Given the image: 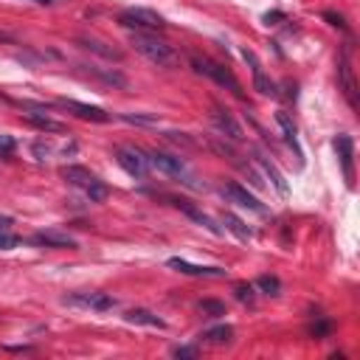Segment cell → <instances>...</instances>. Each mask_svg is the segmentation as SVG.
<instances>
[{
  "mask_svg": "<svg viewBox=\"0 0 360 360\" xmlns=\"http://www.w3.org/2000/svg\"><path fill=\"white\" fill-rule=\"evenodd\" d=\"M56 107H62V110H68V112H73L76 118H84V121H96V124L110 121V112L96 107V104H82V101H73V98H59Z\"/></svg>",
  "mask_w": 360,
  "mask_h": 360,
  "instance_id": "obj_7",
  "label": "cell"
},
{
  "mask_svg": "<svg viewBox=\"0 0 360 360\" xmlns=\"http://www.w3.org/2000/svg\"><path fill=\"white\" fill-rule=\"evenodd\" d=\"M338 84H340V90L346 93L352 110H357V84H354V70H352L349 48H343L340 56H338Z\"/></svg>",
  "mask_w": 360,
  "mask_h": 360,
  "instance_id": "obj_6",
  "label": "cell"
},
{
  "mask_svg": "<svg viewBox=\"0 0 360 360\" xmlns=\"http://www.w3.org/2000/svg\"><path fill=\"white\" fill-rule=\"evenodd\" d=\"M129 45H132L141 56H146L149 62H155V65H160V68H172V65L177 62V53L172 51V45H166V42H163V39H158L155 34L132 31Z\"/></svg>",
  "mask_w": 360,
  "mask_h": 360,
  "instance_id": "obj_1",
  "label": "cell"
},
{
  "mask_svg": "<svg viewBox=\"0 0 360 360\" xmlns=\"http://www.w3.org/2000/svg\"><path fill=\"white\" fill-rule=\"evenodd\" d=\"M309 332H312L315 338H326V335L332 332V323H329V321H318V323L309 326Z\"/></svg>",
  "mask_w": 360,
  "mask_h": 360,
  "instance_id": "obj_31",
  "label": "cell"
},
{
  "mask_svg": "<svg viewBox=\"0 0 360 360\" xmlns=\"http://www.w3.org/2000/svg\"><path fill=\"white\" fill-rule=\"evenodd\" d=\"M82 42V48H87V51H96V53H101V56H107V59H121L124 53L121 51H115V48H107V42H98V39H79Z\"/></svg>",
  "mask_w": 360,
  "mask_h": 360,
  "instance_id": "obj_23",
  "label": "cell"
},
{
  "mask_svg": "<svg viewBox=\"0 0 360 360\" xmlns=\"http://www.w3.org/2000/svg\"><path fill=\"white\" fill-rule=\"evenodd\" d=\"M166 264H169L172 270H177V273H186V276H205V278H225V276H228V270H225V267L191 264V262H186V259H180V256H172Z\"/></svg>",
  "mask_w": 360,
  "mask_h": 360,
  "instance_id": "obj_9",
  "label": "cell"
},
{
  "mask_svg": "<svg viewBox=\"0 0 360 360\" xmlns=\"http://www.w3.org/2000/svg\"><path fill=\"white\" fill-rule=\"evenodd\" d=\"M174 357H197V346H177Z\"/></svg>",
  "mask_w": 360,
  "mask_h": 360,
  "instance_id": "obj_34",
  "label": "cell"
},
{
  "mask_svg": "<svg viewBox=\"0 0 360 360\" xmlns=\"http://www.w3.org/2000/svg\"><path fill=\"white\" fill-rule=\"evenodd\" d=\"M17 245H20V239H17L8 228L0 225V250H11V248H17Z\"/></svg>",
  "mask_w": 360,
  "mask_h": 360,
  "instance_id": "obj_27",
  "label": "cell"
},
{
  "mask_svg": "<svg viewBox=\"0 0 360 360\" xmlns=\"http://www.w3.org/2000/svg\"><path fill=\"white\" fill-rule=\"evenodd\" d=\"M188 62H191V68L197 70V73H202V76H208V79H214L219 87H225V90H231L236 98H245V90H242V84H239V79L231 73V68H225V65H219V62H214V59H208V56H188Z\"/></svg>",
  "mask_w": 360,
  "mask_h": 360,
  "instance_id": "obj_2",
  "label": "cell"
},
{
  "mask_svg": "<svg viewBox=\"0 0 360 360\" xmlns=\"http://www.w3.org/2000/svg\"><path fill=\"white\" fill-rule=\"evenodd\" d=\"M87 197H90V202H104L107 200V186L98 180L93 188H87Z\"/></svg>",
  "mask_w": 360,
  "mask_h": 360,
  "instance_id": "obj_28",
  "label": "cell"
},
{
  "mask_svg": "<svg viewBox=\"0 0 360 360\" xmlns=\"http://www.w3.org/2000/svg\"><path fill=\"white\" fill-rule=\"evenodd\" d=\"M222 194H225L231 202H236V205H242V208H248V211H256V214H264V211H267V208L259 202V197H253L248 188H242V186L233 183V180L222 186Z\"/></svg>",
  "mask_w": 360,
  "mask_h": 360,
  "instance_id": "obj_8",
  "label": "cell"
},
{
  "mask_svg": "<svg viewBox=\"0 0 360 360\" xmlns=\"http://www.w3.org/2000/svg\"><path fill=\"white\" fill-rule=\"evenodd\" d=\"M118 22H121L124 28L146 31V34L166 28V20H163L160 14H155V11H149V8H127V11L118 14Z\"/></svg>",
  "mask_w": 360,
  "mask_h": 360,
  "instance_id": "obj_4",
  "label": "cell"
},
{
  "mask_svg": "<svg viewBox=\"0 0 360 360\" xmlns=\"http://www.w3.org/2000/svg\"><path fill=\"white\" fill-rule=\"evenodd\" d=\"M256 163H259V166H262V172L270 177L273 188H276V191L284 197V194H287V180H284V174H281V172H278V169H276V166H273V163H270V160H267L262 152H256Z\"/></svg>",
  "mask_w": 360,
  "mask_h": 360,
  "instance_id": "obj_17",
  "label": "cell"
},
{
  "mask_svg": "<svg viewBox=\"0 0 360 360\" xmlns=\"http://www.w3.org/2000/svg\"><path fill=\"white\" fill-rule=\"evenodd\" d=\"M115 160L129 177H146L149 174V158L138 146H115Z\"/></svg>",
  "mask_w": 360,
  "mask_h": 360,
  "instance_id": "obj_5",
  "label": "cell"
},
{
  "mask_svg": "<svg viewBox=\"0 0 360 360\" xmlns=\"http://www.w3.org/2000/svg\"><path fill=\"white\" fill-rule=\"evenodd\" d=\"M31 3H37V6H56V3H62V0H31Z\"/></svg>",
  "mask_w": 360,
  "mask_h": 360,
  "instance_id": "obj_35",
  "label": "cell"
},
{
  "mask_svg": "<svg viewBox=\"0 0 360 360\" xmlns=\"http://www.w3.org/2000/svg\"><path fill=\"white\" fill-rule=\"evenodd\" d=\"M211 121H214V124H217V129H219L222 135H228L231 141H242V127H239V124H236V118H233L228 110H222L219 104H214Z\"/></svg>",
  "mask_w": 360,
  "mask_h": 360,
  "instance_id": "obj_14",
  "label": "cell"
},
{
  "mask_svg": "<svg viewBox=\"0 0 360 360\" xmlns=\"http://www.w3.org/2000/svg\"><path fill=\"white\" fill-rule=\"evenodd\" d=\"M200 338H202L205 343H214V346H225V343H231V340H233V326H228V323H219V326H211V329H205Z\"/></svg>",
  "mask_w": 360,
  "mask_h": 360,
  "instance_id": "obj_19",
  "label": "cell"
},
{
  "mask_svg": "<svg viewBox=\"0 0 360 360\" xmlns=\"http://www.w3.org/2000/svg\"><path fill=\"white\" fill-rule=\"evenodd\" d=\"M256 287L264 292V295H278L281 292V281L276 276H259L256 278Z\"/></svg>",
  "mask_w": 360,
  "mask_h": 360,
  "instance_id": "obj_24",
  "label": "cell"
},
{
  "mask_svg": "<svg viewBox=\"0 0 360 360\" xmlns=\"http://www.w3.org/2000/svg\"><path fill=\"white\" fill-rule=\"evenodd\" d=\"M62 177L70 183V186H76V188H93L96 183H98V177L90 172V169H84V166H65L62 169Z\"/></svg>",
  "mask_w": 360,
  "mask_h": 360,
  "instance_id": "obj_16",
  "label": "cell"
},
{
  "mask_svg": "<svg viewBox=\"0 0 360 360\" xmlns=\"http://www.w3.org/2000/svg\"><path fill=\"white\" fill-rule=\"evenodd\" d=\"M276 121H278V127H281V132H284L287 143L295 149V155H298V163H301V149H298V138H295V124H292V118H290L284 110H278V112H276Z\"/></svg>",
  "mask_w": 360,
  "mask_h": 360,
  "instance_id": "obj_20",
  "label": "cell"
},
{
  "mask_svg": "<svg viewBox=\"0 0 360 360\" xmlns=\"http://www.w3.org/2000/svg\"><path fill=\"white\" fill-rule=\"evenodd\" d=\"M222 225H225L228 231H233L239 239H250V236H253V231H250L239 217H233V214H222Z\"/></svg>",
  "mask_w": 360,
  "mask_h": 360,
  "instance_id": "obj_22",
  "label": "cell"
},
{
  "mask_svg": "<svg viewBox=\"0 0 360 360\" xmlns=\"http://www.w3.org/2000/svg\"><path fill=\"white\" fill-rule=\"evenodd\" d=\"M87 70H90V73H96L98 79H104L107 84H115V87H127V79H124L121 73H115V70H110V73H107V70H98V68H93V65H90Z\"/></svg>",
  "mask_w": 360,
  "mask_h": 360,
  "instance_id": "obj_25",
  "label": "cell"
},
{
  "mask_svg": "<svg viewBox=\"0 0 360 360\" xmlns=\"http://www.w3.org/2000/svg\"><path fill=\"white\" fill-rule=\"evenodd\" d=\"M323 20H329V25H335V28H346L343 17H340V14H335V11H323Z\"/></svg>",
  "mask_w": 360,
  "mask_h": 360,
  "instance_id": "obj_33",
  "label": "cell"
},
{
  "mask_svg": "<svg viewBox=\"0 0 360 360\" xmlns=\"http://www.w3.org/2000/svg\"><path fill=\"white\" fill-rule=\"evenodd\" d=\"M121 118L129 121V124H155V121H158L155 115H132V112H124Z\"/></svg>",
  "mask_w": 360,
  "mask_h": 360,
  "instance_id": "obj_32",
  "label": "cell"
},
{
  "mask_svg": "<svg viewBox=\"0 0 360 360\" xmlns=\"http://www.w3.org/2000/svg\"><path fill=\"white\" fill-rule=\"evenodd\" d=\"M242 56L248 59V65H250V70H253V87H256L262 96H278V93H276V84L264 76L262 62L256 59V53H253V51H248V48H242Z\"/></svg>",
  "mask_w": 360,
  "mask_h": 360,
  "instance_id": "obj_12",
  "label": "cell"
},
{
  "mask_svg": "<svg viewBox=\"0 0 360 360\" xmlns=\"http://www.w3.org/2000/svg\"><path fill=\"white\" fill-rule=\"evenodd\" d=\"M172 205H177V208H180V211H183L188 219H194L197 225H202V228H205V231H211L214 236H222V228H219V225H217V222H214V219H211L205 211H200L194 202H188V200H180V197H172Z\"/></svg>",
  "mask_w": 360,
  "mask_h": 360,
  "instance_id": "obj_10",
  "label": "cell"
},
{
  "mask_svg": "<svg viewBox=\"0 0 360 360\" xmlns=\"http://www.w3.org/2000/svg\"><path fill=\"white\" fill-rule=\"evenodd\" d=\"M17 149V141L11 135H0V158H11Z\"/></svg>",
  "mask_w": 360,
  "mask_h": 360,
  "instance_id": "obj_30",
  "label": "cell"
},
{
  "mask_svg": "<svg viewBox=\"0 0 360 360\" xmlns=\"http://www.w3.org/2000/svg\"><path fill=\"white\" fill-rule=\"evenodd\" d=\"M65 304H76V307H90V309H112L115 298L107 292H76V295H65Z\"/></svg>",
  "mask_w": 360,
  "mask_h": 360,
  "instance_id": "obj_11",
  "label": "cell"
},
{
  "mask_svg": "<svg viewBox=\"0 0 360 360\" xmlns=\"http://www.w3.org/2000/svg\"><path fill=\"white\" fill-rule=\"evenodd\" d=\"M124 321H127V323L158 326V329H163V326H166V321H160L155 312H149V309H141V307H135V309H127V312H124Z\"/></svg>",
  "mask_w": 360,
  "mask_h": 360,
  "instance_id": "obj_18",
  "label": "cell"
},
{
  "mask_svg": "<svg viewBox=\"0 0 360 360\" xmlns=\"http://www.w3.org/2000/svg\"><path fill=\"white\" fill-rule=\"evenodd\" d=\"M200 309H202L205 315H211V318H217V315H225V304H222V301H214V298H205V301H200Z\"/></svg>",
  "mask_w": 360,
  "mask_h": 360,
  "instance_id": "obj_26",
  "label": "cell"
},
{
  "mask_svg": "<svg viewBox=\"0 0 360 360\" xmlns=\"http://www.w3.org/2000/svg\"><path fill=\"white\" fill-rule=\"evenodd\" d=\"M28 121H31L34 127H39V129H45V132H68V127H65L62 121H56V118H51V115H39V112H28Z\"/></svg>",
  "mask_w": 360,
  "mask_h": 360,
  "instance_id": "obj_21",
  "label": "cell"
},
{
  "mask_svg": "<svg viewBox=\"0 0 360 360\" xmlns=\"http://www.w3.org/2000/svg\"><path fill=\"white\" fill-rule=\"evenodd\" d=\"M332 143H335V149H338V158H340V163H343V174H346V183L352 186V183H354V169H352L354 143H352V138H349V135H338Z\"/></svg>",
  "mask_w": 360,
  "mask_h": 360,
  "instance_id": "obj_15",
  "label": "cell"
},
{
  "mask_svg": "<svg viewBox=\"0 0 360 360\" xmlns=\"http://www.w3.org/2000/svg\"><path fill=\"white\" fill-rule=\"evenodd\" d=\"M233 295H236V301L250 304V301H253V287H250V284H236V287H233Z\"/></svg>",
  "mask_w": 360,
  "mask_h": 360,
  "instance_id": "obj_29",
  "label": "cell"
},
{
  "mask_svg": "<svg viewBox=\"0 0 360 360\" xmlns=\"http://www.w3.org/2000/svg\"><path fill=\"white\" fill-rule=\"evenodd\" d=\"M146 158H149V169H155V172H160L166 177H180L183 183L194 186L191 183L194 177H191V172H188V166H186L183 158L169 155V152H146Z\"/></svg>",
  "mask_w": 360,
  "mask_h": 360,
  "instance_id": "obj_3",
  "label": "cell"
},
{
  "mask_svg": "<svg viewBox=\"0 0 360 360\" xmlns=\"http://www.w3.org/2000/svg\"><path fill=\"white\" fill-rule=\"evenodd\" d=\"M31 242H34V245H45V248H76V245H79V242H76L70 233L56 231V228L37 231V233L31 236Z\"/></svg>",
  "mask_w": 360,
  "mask_h": 360,
  "instance_id": "obj_13",
  "label": "cell"
}]
</instances>
